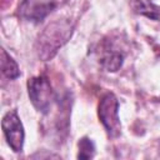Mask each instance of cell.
I'll return each instance as SVG.
<instances>
[{"label":"cell","instance_id":"obj_3","mask_svg":"<svg viewBox=\"0 0 160 160\" xmlns=\"http://www.w3.org/2000/svg\"><path fill=\"white\" fill-rule=\"evenodd\" d=\"M28 92L34 108L41 112H48L52 101V90L48 78L39 75L29 79Z\"/></svg>","mask_w":160,"mask_h":160},{"label":"cell","instance_id":"obj_7","mask_svg":"<svg viewBox=\"0 0 160 160\" xmlns=\"http://www.w3.org/2000/svg\"><path fill=\"white\" fill-rule=\"evenodd\" d=\"M1 71L2 75L10 80H14L20 76V69L16 61L4 49L1 50Z\"/></svg>","mask_w":160,"mask_h":160},{"label":"cell","instance_id":"obj_9","mask_svg":"<svg viewBox=\"0 0 160 160\" xmlns=\"http://www.w3.org/2000/svg\"><path fill=\"white\" fill-rule=\"evenodd\" d=\"M95 154V145L89 138H82L79 141V159H91Z\"/></svg>","mask_w":160,"mask_h":160},{"label":"cell","instance_id":"obj_5","mask_svg":"<svg viewBox=\"0 0 160 160\" xmlns=\"http://www.w3.org/2000/svg\"><path fill=\"white\" fill-rule=\"evenodd\" d=\"M54 8L55 2L48 0H22L19 8V14L25 20L40 22L52 11Z\"/></svg>","mask_w":160,"mask_h":160},{"label":"cell","instance_id":"obj_8","mask_svg":"<svg viewBox=\"0 0 160 160\" xmlns=\"http://www.w3.org/2000/svg\"><path fill=\"white\" fill-rule=\"evenodd\" d=\"M124 61V55L119 51H108L105 52V55L101 58L100 62L101 66L106 70V71H116L120 69V66L122 65Z\"/></svg>","mask_w":160,"mask_h":160},{"label":"cell","instance_id":"obj_4","mask_svg":"<svg viewBox=\"0 0 160 160\" xmlns=\"http://www.w3.org/2000/svg\"><path fill=\"white\" fill-rule=\"evenodd\" d=\"M1 128L4 136L9 144V146L15 152H20L24 146V128L22 124L15 111H9L4 115L1 121Z\"/></svg>","mask_w":160,"mask_h":160},{"label":"cell","instance_id":"obj_6","mask_svg":"<svg viewBox=\"0 0 160 160\" xmlns=\"http://www.w3.org/2000/svg\"><path fill=\"white\" fill-rule=\"evenodd\" d=\"M131 6L135 12L144 15L151 20L160 21V6L155 5L150 0H132Z\"/></svg>","mask_w":160,"mask_h":160},{"label":"cell","instance_id":"obj_1","mask_svg":"<svg viewBox=\"0 0 160 160\" xmlns=\"http://www.w3.org/2000/svg\"><path fill=\"white\" fill-rule=\"evenodd\" d=\"M72 26L66 20H55L49 24L38 40V52L44 60L51 59L58 50L70 39Z\"/></svg>","mask_w":160,"mask_h":160},{"label":"cell","instance_id":"obj_2","mask_svg":"<svg viewBox=\"0 0 160 160\" xmlns=\"http://www.w3.org/2000/svg\"><path fill=\"white\" fill-rule=\"evenodd\" d=\"M98 114L109 136L115 138L120 135L121 125L119 119V100L112 92H108L101 98L98 108Z\"/></svg>","mask_w":160,"mask_h":160}]
</instances>
